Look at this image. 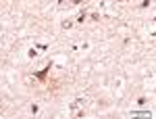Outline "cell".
Returning a JSON list of instances; mask_svg holds the SVG:
<instances>
[{
  "instance_id": "obj_1",
  "label": "cell",
  "mask_w": 156,
  "mask_h": 119,
  "mask_svg": "<svg viewBox=\"0 0 156 119\" xmlns=\"http://www.w3.org/2000/svg\"><path fill=\"white\" fill-rule=\"evenodd\" d=\"M48 69H50V67H48ZM48 69H44V71H40V73H37V77H40V79H44V77H46V73H48Z\"/></svg>"
}]
</instances>
